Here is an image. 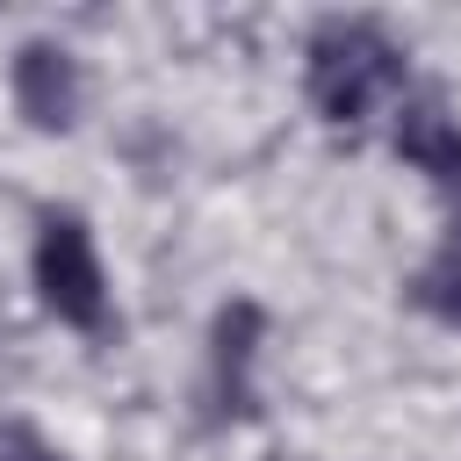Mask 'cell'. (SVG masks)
<instances>
[{
	"label": "cell",
	"mask_w": 461,
	"mask_h": 461,
	"mask_svg": "<svg viewBox=\"0 0 461 461\" xmlns=\"http://www.w3.org/2000/svg\"><path fill=\"white\" fill-rule=\"evenodd\" d=\"M22 288L36 303V317L79 346H108L122 339V295H115V267L101 245V223L86 202L72 194H43L29 202L22 223Z\"/></svg>",
	"instance_id": "7a4b0ae2"
},
{
	"label": "cell",
	"mask_w": 461,
	"mask_h": 461,
	"mask_svg": "<svg viewBox=\"0 0 461 461\" xmlns=\"http://www.w3.org/2000/svg\"><path fill=\"white\" fill-rule=\"evenodd\" d=\"M267 360H274V310L245 288L216 295L194 331V382H187L194 425L216 439L252 432L267 418Z\"/></svg>",
	"instance_id": "3957f363"
},
{
	"label": "cell",
	"mask_w": 461,
	"mask_h": 461,
	"mask_svg": "<svg viewBox=\"0 0 461 461\" xmlns=\"http://www.w3.org/2000/svg\"><path fill=\"white\" fill-rule=\"evenodd\" d=\"M396 295H403V310H411L425 331L461 339V238H454V230H432V245L403 267Z\"/></svg>",
	"instance_id": "8992f818"
},
{
	"label": "cell",
	"mask_w": 461,
	"mask_h": 461,
	"mask_svg": "<svg viewBox=\"0 0 461 461\" xmlns=\"http://www.w3.org/2000/svg\"><path fill=\"white\" fill-rule=\"evenodd\" d=\"M94 101H101L94 50L65 22H29L0 43V108L22 137L72 144L94 122Z\"/></svg>",
	"instance_id": "277c9868"
},
{
	"label": "cell",
	"mask_w": 461,
	"mask_h": 461,
	"mask_svg": "<svg viewBox=\"0 0 461 461\" xmlns=\"http://www.w3.org/2000/svg\"><path fill=\"white\" fill-rule=\"evenodd\" d=\"M0 461H79V454L29 411H0Z\"/></svg>",
	"instance_id": "ba28073f"
},
{
	"label": "cell",
	"mask_w": 461,
	"mask_h": 461,
	"mask_svg": "<svg viewBox=\"0 0 461 461\" xmlns=\"http://www.w3.org/2000/svg\"><path fill=\"white\" fill-rule=\"evenodd\" d=\"M382 151L432 194L439 230L461 238V94L425 72V79L396 101V115L382 122Z\"/></svg>",
	"instance_id": "5b68a950"
},
{
	"label": "cell",
	"mask_w": 461,
	"mask_h": 461,
	"mask_svg": "<svg viewBox=\"0 0 461 461\" xmlns=\"http://www.w3.org/2000/svg\"><path fill=\"white\" fill-rule=\"evenodd\" d=\"M288 65H295V101L324 137H382L396 101L425 79L418 36L396 14H375V7L303 14Z\"/></svg>",
	"instance_id": "6da1fadb"
},
{
	"label": "cell",
	"mask_w": 461,
	"mask_h": 461,
	"mask_svg": "<svg viewBox=\"0 0 461 461\" xmlns=\"http://www.w3.org/2000/svg\"><path fill=\"white\" fill-rule=\"evenodd\" d=\"M108 151H115V166H122L137 187H173V180H180V158H187L180 130H173L158 108H130V115L108 130Z\"/></svg>",
	"instance_id": "52a82bcc"
}]
</instances>
